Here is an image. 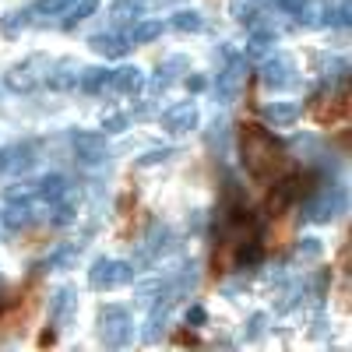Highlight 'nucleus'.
Returning a JSON list of instances; mask_svg holds the SVG:
<instances>
[{"label": "nucleus", "mask_w": 352, "mask_h": 352, "mask_svg": "<svg viewBox=\"0 0 352 352\" xmlns=\"http://www.w3.org/2000/svg\"><path fill=\"white\" fill-rule=\"evenodd\" d=\"M240 155H243V166L250 176H257V180H264V176H272L278 166H282V144L264 131V127H254L247 124L240 131Z\"/></svg>", "instance_id": "1"}, {"label": "nucleus", "mask_w": 352, "mask_h": 352, "mask_svg": "<svg viewBox=\"0 0 352 352\" xmlns=\"http://www.w3.org/2000/svg\"><path fill=\"white\" fill-rule=\"evenodd\" d=\"M99 335L109 349H124L131 345V335H134V324H131V310L127 307H106L99 314Z\"/></svg>", "instance_id": "2"}, {"label": "nucleus", "mask_w": 352, "mask_h": 352, "mask_svg": "<svg viewBox=\"0 0 352 352\" xmlns=\"http://www.w3.org/2000/svg\"><path fill=\"white\" fill-rule=\"evenodd\" d=\"M134 278V264L131 261H109V257H99L88 272V282L92 289H116V285H131Z\"/></svg>", "instance_id": "3"}, {"label": "nucleus", "mask_w": 352, "mask_h": 352, "mask_svg": "<svg viewBox=\"0 0 352 352\" xmlns=\"http://www.w3.org/2000/svg\"><path fill=\"white\" fill-rule=\"evenodd\" d=\"M345 204V194L338 187H317L310 194V201L303 204V219L307 222H331Z\"/></svg>", "instance_id": "4"}, {"label": "nucleus", "mask_w": 352, "mask_h": 352, "mask_svg": "<svg viewBox=\"0 0 352 352\" xmlns=\"http://www.w3.org/2000/svg\"><path fill=\"white\" fill-rule=\"evenodd\" d=\"M310 184H314V176H285V180L278 184V187H272V194H268V215H278V212H285L289 204H296L307 190H310Z\"/></svg>", "instance_id": "5"}, {"label": "nucleus", "mask_w": 352, "mask_h": 352, "mask_svg": "<svg viewBox=\"0 0 352 352\" xmlns=\"http://www.w3.org/2000/svg\"><path fill=\"white\" fill-rule=\"evenodd\" d=\"M300 78H296V64L289 60V56H275L268 53L261 64V85L272 88V92H282V88H292Z\"/></svg>", "instance_id": "6"}, {"label": "nucleus", "mask_w": 352, "mask_h": 352, "mask_svg": "<svg viewBox=\"0 0 352 352\" xmlns=\"http://www.w3.org/2000/svg\"><path fill=\"white\" fill-rule=\"evenodd\" d=\"M43 78H46V60H43V56H28L25 64L11 67L4 85L11 88V92H32L36 85H43Z\"/></svg>", "instance_id": "7"}, {"label": "nucleus", "mask_w": 352, "mask_h": 352, "mask_svg": "<svg viewBox=\"0 0 352 352\" xmlns=\"http://www.w3.org/2000/svg\"><path fill=\"white\" fill-rule=\"evenodd\" d=\"M36 166V144H8V148H0V176H21Z\"/></svg>", "instance_id": "8"}, {"label": "nucleus", "mask_w": 352, "mask_h": 352, "mask_svg": "<svg viewBox=\"0 0 352 352\" xmlns=\"http://www.w3.org/2000/svg\"><path fill=\"white\" fill-rule=\"evenodd\" d=\"M243 74H247V60H243V56H232V60L226 64V71L215 78V99L222 106H229L232 99H236L240 85H243Z\"/></svg>", "instance_id": "9"}, {"label": "nucleus", "mask_w": 352, "mask_h": 352, "mask_svg": "<svg viewBox=\"0 0 352 352\" xmlns=\"http://www.w3.org/2000/svg\"><path fill=\"white\" fill-rule=\"evenodd\" d=\"M43 219V201L39 197H18V201H11L8 204V212H4V226L8 229H28L32 222H39Z\"/></svg>", "instance_id": "10"}, {"label": "nucleus", "mask_w": 352, "mask_h": 352, "mask_svg": "<svg viewBox=\"0 0 352 352\" xmlns=\"http://www.w3.org/2000/svg\"><path fill=\"white\" fill-rule=\"evenodd\" d=\"M194 127H197V106L194 102H180V106L162 113V131H169V134H187Z\"/></svg>", "instance_id": "11"}, {"label": "nucleus", "mask_w": 352, "mask_h": 352, "mask_svg": "<svg viewBox=\"0 0 352 352\" xmlns=\"http://www.w3.org/2000/svg\"><path fill=\"white\" fill-rule=\"evenodd\" d=\"M74 152H78V159H81L85 166H96V162L106 159V141H102V134L78 131V134H74Z\"/></svg>", "instance_id": "12"}, {"label": "nucleus", "mask_w": 352, "mask_h": 352, "mask_svg": "<svg viewBox=\"0 0 352 352\" xmlns=\"http://www.w3.org/2000/svg\"><path fill=\"white\" fill-rule=\"evenodd\" d=\"M109 85L116 88L120 96H138L144 88V71L141 67H120V71H109Z\"/></svg>", "instance_id": "13"}, {"label": "nucleus", "mask_w": 352, "mask_h": 352, "mask_svg": "<svg viewBox=\"0 0 352 352\" xmlns=\"http://www.w3.org/2000/svg\"><path fill=\"white\" fill-rule=\"evenodd\" d=\"M88 46H92L96 53H102V56H124L127 46H131V36L127 32H99V36L88 39Z\"/></svg>", "instance_id": "14"}, {"label": "nucleus", "mask_w": 352, "mask_h": 352, "mask_svg": "<svg viewBox=\"0 0 352 352\" xmlns=\"http://www.w3.org/2000/svg\"><path fill=\"white\" fill-rule=\"evenodd\" d=\"M74 307H78V292H74L71 285H64V289H56V292H53L50 314H53L56 324H67V320L74 317Z\"/></svg>", "instance_id": "15"}, {"label": "nucleus", "mask_w": 352, "mask_h": 352, "mask_svg": "<svg viewBox=\"0 0 352 352\" xmlns=\"http://www.w3.org/2000/svg\"><path fill=\"white\" fill-rule=\"evenodd\" d=\"M187 74V60H184V56H169V60L155 71V81H152V92L159 96V92H166V88L169 85H176V81H180Z\"/></svg>", "instance_id": "16"}, {"label": "nucleus", "mask_w": 352, "mask_h": 352, "mask_svg": "<svg viewBox=\"0 0 352 352\" xmlns=\"http://www.w3.org/2000/svg\"><path fill=\"white\" fill-rule=\"evenodd\" d=\"M43 81L53 88V92H67V88L78 85V64H74V60H56L53 71H50Z\"/></svg>", "instance_id": "17"}, {"label": "nucleus", "mask_w": 352, "mask_h": 352, "mask_svg": "<svg viewBox=\"0 0 352 352\" xmlns=\"http://www.w3.org/2000/svg\"><path fill=\"white\" fill-rule=\"evenodd\" d=\"M264 120L275 127H289L300 120V102H268L264 106Z\"/></svg>", "instance_id": "18"}, {"label": "nucleus", "mask_w": 352, "mask_h": 352, "mask_svg": "<svg viewBox=\"0 0 352 352\" xmlns=\"http://www.w3.org/2000/svg\"><path fill=\"white\" fill-rule=\"evenodd\" d=\"M67 194V180L60 173H50V176H43V180H36V197L43 201V204H53V201H60Z\"/></svg>", "instance_id": "19"}, {"label": "nucleus", "mask_w": 352, "mask_h": 352, "mask_svg": "<svg viewBox=\"0 0 352 352\" xmlns=\"http://www.w3.org/2000/svg\"><path fill=\"white\" fill-rule=\"evenodd\" d=\"M78 85L85 88V92H102V88L109 85V71L106 67H85L81 74H78Z\"/></svg>", "instance_id": "20"}, {"label": "nucleus", "mask_w": 352, "mask_h": 352, "mask_svg": "<svg viewBox=\"0 0 352 352\" xmlns=\"http://www.w3.org/2000/svg\"><path fill=\"white\" fill-rule=\"evenodd\" d=\"M32 8H25V11H11V14H4V21H0V32H4L8 39H14L18 32H21V28L28 25V21H32Z\"/></svg>", "instance_id": "21"}, {"label": "nucleus", "mask_w": 352, "mask_h": 352, "mask_svg": "<svg viewBox=\"0 0 352 352\" xmlns=\"http://www.w3.org/2000/svg\"><path fill=\"white\" fill-rule=\"evenodd\" d=\"M275 39H278V36L254 32V36H250V43H247V56H250V60H264V56H268V53L275 50Z\"/></svg>", "instance_id": "22"}, {"label": "nucleus", "mask_w": 352, "mask_h": 352, "mask_svg": "<svg viewBox=\"0 0 352 352\" xmlns=\"http://www.w3.org/2000/svg\"><path fill=\"white\" fill-rule=\"evenodd\" d=\"M169 25L176 28V32H201V28H204V18H201L197 11L184 8V11H176V14H173Z\"/></svg>", "instance_id": "23"}, {"label": "nucleus", "mask_w": 352, "mask_h": 352, "mask_svg": "<svg viewBox=\"0 0 352 352\" xmlns=\"http://www.w3.org/2000/svg\"><path fill=\"white\" fill-rule=\"evenodd\" d=\"M127 36H131V43H138V46H141V43H155V39L162 36V21H141V25L131 28Z\"/></svg>", "instance_id": "24"}, {"label": "nucleus", "mask_w": 352, "mask_h": 352, "mask_svg": "<svg viewBox=\"0 0 352 352\" xmlns=\"http://www.w3.org/2000/svg\"><path fill=\"white\" fill-rule=\"evenodd\" d=\"M144 8H148L144 0H116L109 14H113L116 21H127V18L134 21V18H141V14H144Z\"/></svg>", "instance_id": "25"}, {"label": "nucleus", "mask_w": 352, "mask_h": 352, "mask_svg": "<svg viewBox=\"0 0 352 352\" xmlns=\"http://www.w3.org/2000/svg\"><path fill=\"white\" fill-rule=\"evenodd\" d=\"M300 296H303V285H300V282H292L289 289H282V292H278V303H275V310H278V314H289L292 307L300 303Z\"/></svg>", "instance_id": "26"}, {"label": "nucleus", "mask_w": 352, "mask_h": 352, "mask_svg": "<svg viewBox=\"0 0 352 352\" xmlns=\"http://www.w3.org/2000/svg\"><path fill=\"white\" fill-rule=\"evenodd\" d=\"M96 0H78V4H71L67 8V21H64V28H71V25H78V21H85L88 14H96Z\"/></svg>", "instance_id": "27"}, {"label": "nucleus", "mask_w": 352, "mask_h": 352, "mask_svg": "<svg viewBox=\"0 0 352 352\" xmlns=\"http://www.w3.org/2000/svg\"><path fill=\"white\" fill-rule=\"evenodd\" d=\"M320 254H324V243H320L317 236H303V240L296 243V257H300V261H307V264H310V261H317Z\"/></svg>", "instance_id": "28"}, {"label": "nucleus", "mask_w": 352, "mask_h": 352, "mask_svg": "<svg viewBox=\"0 0 352 352\" xmlns=\"http://www.w3.org/2000/svg\"><path fill=\"white\" fill-rule=\"evenodd\" d=\"M78 254H81V243H78V247L71 243V247H64V250H56V254L46 261V268H67L71 261H78Z\"/></svg>", "instance_id": "29"}, {"label": "nucleus", "mask_w": 352, "mask_h": 352, "mask_svg": "<svg viewBox=\"0 0 352 352\" xmlns=\"http://www.w3.org/2000/svg\"><path fill=\"white\" fill-rule=\"evenodd\" d=\"M232 18L250 25L257 18V0H232Z\"/></svg>", "instance_id": "30"}, {"label": "nucleus", "mask_w": 352, "mask_h": 352, "mask_svg": "<svg viewBox=\"0 0 352 352\" xmlns=\"http://www.w3.org/2000/svg\"><path fill=\"white\" fill-rule=\"evenodd\" d=\"M331 25H338V28H345L349 21H352V8H349V0H342V4L335 8V14H324Z\"/></svg>", "instance_id": "31"}, {"label": "nucleus", "mask_w": 352, "mask_h": 352, "mask_svg": "<svg viewBox=\"0 0 352 352\" xmlns=\"http://www.w3.org/2000/svg\"><path fill=\"white\" fill-rule=\"evenodd\" d=\"M176 155V148H159V152H144L141 159H138V166H155V162H166V159H173Z\"/></svg>", "instance_id": "32"}, {"label": "nucleus", "mask_w": 352, "mask_h": 352, "mask_svg": "<svg viewBox=\"0 0 352 352\" xmlns=\"http://www.w3.org/2000/svg\"><path fill=\"white\" fill-rule=\"evenodd\" d=\"M127 116H120V113H116V116H106V120H102V134H120V131H127Z\"/></svg>", "instance_id": "33"}, {"label": "nucleus", "mask_w": 352, "mask_h": 352, "mask_svg": "<svg viewBox=\"0 0 352 352\" xmlns=\"http://www.w3.org/2000/svg\"><path fill=\"white\" fill-rule=\"evenodd\" d=\"M264 324H268V314H254L247 320V338H261L264 335Z\"/></svg>", "instance_id": "34"}, {"label": "nucleus", "mask_w": 352, "mask_h": 352, "mask_svg": "<svg viewBox=\"0 0 352 352\" xmlns=\"http://www.w3.org/2000/svg\"><path fill=\"white\" fill-rule=\"evenodd\" d=\"M226 131H229V127H226L222 120H219V124H212V134H208V141L215 144L219 152H222V144H226Z\"/></svg>", "instance_id": "35"}, {"label": "nucleus", "mask_w": 352, "mask_h": 352, "mask_svg": "<svg viewBox=\"0 0 352 352\" xmlns=\"http://www.w3.org/2000/svg\"><path fill=\"white\" fill-rule=\"evenodd\" d=\"M331 71H335L331 78H335L338 85H345V78H349V60H335V64H331Z\"/></svg>", "instance_id": "36"}, {"label": "nucleus", "mask_w": 352, "mask_h": 352, "mask_svg": "<svg viewBox=\"0 0 352 352\" xmlns=\"http://www.w3.org/2000/svg\"><path fill=\"white\" fill-rule=\"evenodd\" d=\"M187 88H190V92H204V88H208V81H204L201 74H190V78H187Z\"/></svg>", "instance_id": "37"}, {"label": "nucleus", "mask_w": 352, "mask_h": 352, "mask_svg": "<svg viewBox=\"0 0 352 352\" xmlns=\"http://www.w3.org/2000/svg\"><path fill=\"white\" fill-rule=\"evenodd\" d=\"M204 317H208V314H204L201 307H190V310H187V320H190V324H204Z\"/></svg>", "instance_id": "38"}, {"label": "nucleus", "mask_w": 352, "mask_h": 352, "mask_svg": "<svg viewBox=\"0 0 352 352\" xmlns=\"http://www.w3.org/2000/svg\"><path fill=\"white\" fill-rule=\"evenodd\" d=\"M268 4H275V8H278V4H282V0H268Z\"/></svg>", "instance_id": "39"}]
</instances>
